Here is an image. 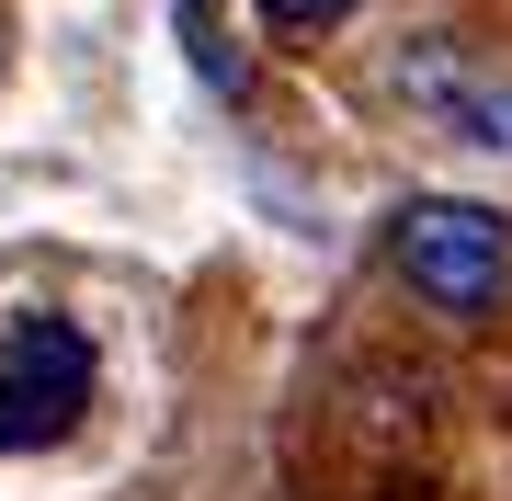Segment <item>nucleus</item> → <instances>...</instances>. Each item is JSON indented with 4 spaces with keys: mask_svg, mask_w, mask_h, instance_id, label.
Here are the masks:
<instances>
[{
    "mask_svg": "<svg viewBox=\"0 0 512 501\" xmlns=\"http://www.w3.org/2000/svg\"><path fill=\"white\" fill-rule=\"evenodd\" d=\"M399 92L433 114L444 137H467V149H490V160H512V69H478L467 46H444V35H421L410 57H399Z\"/></svg>",
    "mask_w": 512,
    "mask_h": 501,
    "instance_id": "obj_3",
    "label": "nucleus"
},
{
    "mask_svg": "<svg viewBox=\"0 0 512 501\" xmlns=\"http://www.w3.org/2000/svg\"><path fill=\"white\" fill-rule=\"evenodd\" d=\"M80 410H92V331L80 319H23L0 342V456L69 445Z\"/></svg>",
    "mask_w": 512,
    "mask_h": 501,
    "instance_id": "obj_2",
    "label": "nucleus"
},
{
    "mask_svg": "<svg viewBox=\"0 0 512 501\" xmlns=\"http://www.w3.org/2000/svg\"><path fill=\"white\" fill-rule=\"evenodd\" d=\"M342 12H353V0H262V23H274V35H330Z\"/></svg>",
    "mask_w": 512,
    "mask_h": 501,
    "instance_id": "obj_5",
    "label": "nucleus"
},
{
    "mask_svg": "<svg viewBox=\"0 0 512 501\" xmlns=\"http://www.w3.org/2000/svg\"><path fill=\"white\" fill-rule=\"evenodd\" d=\"M387 262H399V285L421 308H444V319H490L512 297V228L490 205H467V194H410L399 217H387Z\"/></svg>",
    "mask_w": 512,
    "mask_h": 501,
    "instance_id": "obj_1",
    "label": "nucleus"
},
{
    "mask_svg": "<svg viewBox=\"0 0 512 501\" xmlns=\"http://www.w3.org/2000/svg\"><path fill=\"white\" fill-rule=\"evenodd\" d=\"M183 46H194V69L217 80V92H239V80H251V57H239V35H228L217 0H183Z\"/></svg>",
    "mask_w": 512,
    "mask_h": 501,
    "instance_id": "obj_4",
    "label": "nucleus"
}]
</instances>
